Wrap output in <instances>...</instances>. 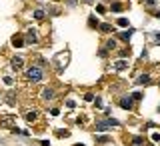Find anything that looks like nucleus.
Wrapping results in <instances>:
<instances>
[{
	"label": "nucleus",
	"instance_id": "obj_23",
	"mask_svg": "<svg viewBox=\"0 0 160 146\" xmlns=\"http://www.w3.org/2000/svg\"><path fill=\"white\" fill-rule=\"evenodd\" d=\"M154 40H156V42L160 44V32H156V34H154Z\"/></svg>",
	"mask_w": 160,
	"mask_h": 146
},
{
	"label": "nucleus",
	"instance_id": "obj_18",
	"mask_svg": "<svg viewBox=\"0 0 160 146\" xmlns=\"http://www.w3.org/2000/svg\"><path fill=\"white\" fill-rule=\"evenodd\" d=\"M4 84H6V86H12V78L6 76V78H4Z\"/></svg>",
	"mask_w": 160,
	"mask_h": 146
},
{
	"label": "nucleus",
	"instance_id": "obj_9",
	"mask_svg": "<svg viewBox=\"0 0 160 146\" xmlns=\"http://www.w3.org/2000/svg\"><path fill=\"white\" fill-rule=\"evenodd\" d=\"M12 44H14V46L18 48V46H22V44H24V40L20 38V36H14V38H12Z\"/></svg>",
	"mask_w": 160,
	"mask_h": 146
},
{
	"label": "nucleus",
	"instance_id": "obj_3",
	"mask_svg": "<svg viewBox=\"0 0 160 146\" xmlns=\"http://www.w3.org/2000/svg\"><path fill=\"white\" fill-rule=\"evenodd\" d=\"M36 40H38V36H36V30H28V32H26V42L34 44Z\"/></svg>",
	"mask_w": 160,
	"mask_h": 146
},
{
	"label": "nucleus",
	"instance_id": "obj_16",
	"mask_svg": "<svg viewBox=\"0 0 160 146\" xmlns=\"http://www.w3.org/2000/svg\"><path fill=\"white\" fill-rule=\"evenodd\" d=\"M26 118H28V120H36V112H34V110H32V112H28Z\"/></svg>",
	"mask_w": 160,
	"mask_h": 146
},
{
	"label": "nucleus",
	"instance_id": "obj_5",
	"mask_svg": "<svg viewBox=\"0 0 160 146\" xmlns=\"http://www.w3.org/2000/svg\"><path fill=\"white\" fill-rule=\"evenodd\" d=\"M42 98H44V100H52V98H54V90H52V88H46V90L42 92Z\"/></svg>",
	"mask_w": 160,
	"mask_h": 146
},
{
	"label": "nucleus",
	"instance_id": "obj_10",
	"mask_svg": "<svg viewBox=\"0 0 160 146\" xmlns=\"http://www.w3.org/2000/svg\"><path fill=\"white\" fill-rule=\"evenodd\" d=\"M132 32H134V30H132V28H128V30H124V32H122V38H124V40H130V36H132Z\"/></svg>",
	"mask_w": 160,
	"mask_h": 146
},
{
	"label": "nucleus",
	"instance_id": "obj_13",
	"mask_svg": "<svg viewBox=\"0 0 160 146\" xmlns=\"http://www.w3.org/2000/svg\"><path fill=\"white\" fill-rule=\"evenodd\" d=\"M112 10H114V12H120V10H122V4H120V2H114L112 4Z\"/></svg>",
	"mask_w": 160,
	"mask_h": 146
},
{
	"label": "nucleus",
	"instance_id": "obj_24",
	"mask_svg": "<svg viewBox=\"0 0 160 146\" xmlns=\"http://www.w3.org/2000/svg\"><path fill=\"white\" fill-rule=\"evenodd\" d=\"M156 18H160V10H158V12H156Z\"/></svg>",
	"mask_w": 160,
	"mask_h": 146
},
{
	"label": "nucleus",
	"instance_id": "obj_6",
	"mask_svg": "<svg viewBox=\"0 0 160 146\" xmlns=\"http://www.w3.org/2000/svg\"><path fill=\"white\" fill-rule=\"evenodd\" d=\"M124 68H128V62H126V60H118V62L114 64V70H124Z\"/></svg>",
	"mask_w": 160,
	"mask_h": 146
},
{
	"label": "nucleus",
	"instance_id": "obj_21",
	"mask_svg": "<svg viewBox=\"0 0 160 146\" xmlns=\"http://www.w3.org/2000/svg\"><path fill=\"white\" fill-rule=\"evenodd\" d=\"M96 140H98V142H108V136H98Z\"/></svg>",
	"mask_w": 160,
	"mask_h": 146
},
{
	"label": "nucleus",
	"instance_id": "obj_25",
	"mask_svg": "<svg viewBox=\"0 0 160 146\" xmlns=\"http://www.w3.org/2000/svg\"><path fill=\"white\" fill-rule=\"evenodd\" d=\"M84 2H92V0H84Z\"/></svg>",
	"mask_w": 160,
	"mask_h": 146
},
{
	"label": "nucleus",
	"instance_id": "obj_26",
	"mask_svg": "<svg viewBox=\"0 0 160 146\" xmlns=\"http://www.w3.org/2000/svg\"><path fill=\"white\" fill-rule=\"evenodd\" d=\"M76 146H84V144H76Z\"/></svg>",
	"mask_w": 160,
	"mask_h": 146
},
{
	"label": "nucleus",
	"instance_id": "obj_22",
	"mask_svg": "<svg viewBox=\"0 0 160 146\" xmlns=\"http://www.w3.org/2000/svg\"><path fill=\"white\" fill-rule=\"evenodd\" d=\"M144 2H146V6H154V4H156V0H144Z\"/></svg>",
	"mask_w": 160,
	"mask_h": 146
},
{
	"label": "nucleus",
	"instance_id": "obj_7",
	"mask_svg": "<svg viewBox=\"0 0 160 146\" xmlns=\"http://www.w3.org/2000/svg\"><path fill=\"white\" fill-rule=\"evenodd\" d=\"M148 82H150V76H148V74H140L138 80H136V84H148Z\"/></svg>",
	"mask_w": 160,
	"mask_h": 146
},
{
	"label": "nucleus",
	"instance_id": "obj_27",
	"mask_svg": "<svg viewBox=\"0 0 160 146\" xmlns=\"http://www.w3.org/2000/svg\"><path fill=\"white\" fill-rule=\"evenodd\" d=\"M158 110H160V108H158Z\"/></svg>",
	"mask_w": 160,
	"mask_h": 146
},
{
	"label": "nucleus",
	"instance_id": "obj_15",
	"mask_svg": "<svg viewBox=\"0 0 160 146\" xmlns=\"http://www.w3.org/2000/svg\"><path fill=\"white\" fill-rule=\"evenodd\" d=\"M106 48L108 50H114V48H116V42H114V40H108V42H106Z\"/></svg>",
	"mask_w": 160,
	"mask_h": 146
},
{
	"label": "nucleus",
	"instance_id": "obj_4",
	"mask_svg": "<svg viewBox=\"0 0 160 146\" xmlns=\"http://www.w3.org/2000/svg\"><path fill=\"white\" fill-rule=\"evenodd\" d=\"M120 106H122L124 110H130L132 108V98H122L120 100Z\"/></svg>",
	"mask_w": 160,
	"mask_h": 146
},
{
	"label": "nucleus",
	"instance_id": "obj_19",
	"mask_svg": "<svg viewBox=\"0 0 160 146\" xmlns=\"http://www.w3.org/2000/svg\"><path fill=\"white\" fill-rule=\"evenodd\" d=\"M84 100H88V102H92V100H94V94H86V96H84Z\"/></svg>",
	"mask_w": 160,
	"mask_h": 146
},
{
	"label": "nucleus",
	"instance_id": "obj_20",
	"mask_svg": "<svg viewBox=\"0 0 160 146\" xmlns=\"http://www.w3.org/2000/svg\"><path fill=\"white\" fill-rule=\"evenodd\" d=\"M152 140H154V142H158V140H160V134L154 132V134H152Z\"/></svg>",
	"mask_w": 160,
	"mask_h": 146
},
{
	"label": "nucleus",
	"instance_id": "obj_14",
	"mask_svg": "<svg viewBox=\"0 0 160 146\" xmlns=\"http://www.w3.org/2000/svg\"><path fill=\"white\" fill-rule=\"evenodd\" d=\"M34 18H36V20H42L44 18V12H42V10H36V12H34Z\"/></svg>",
	"mask_w": 160,
	"mask_h": 146
},
{
	"label": "nucleus",
	"instance_id": "obj_12",
	"mask_svg": "<svg viewBox=\"0 0 160 146\" xmlns=\"http://www.w3.org/2000/svg\"><path fill=\"white\" fill-rule=\"evenodd\" d=\"M100 30H102V32H110L112 26H110V24H100Z\"/></svg>",
	"mask_w": 160,
	"mask_h": 146
},
{
	"label": "nucleus",
	"instance_id": "obj_2",
	"mask_svg": "<svg viewBox=\"0 0 160 146\" xmlns=\"http://www.w3.org/2000/svg\"><path fill=\"white\" fill-rule=\"evenodd\" d=\"M112 126H114V128L120 126V122H118V120H114V118H108V120H102V122H98V124H96V130L104 132V130H110Z\"/></svg>",
	"mask_w": 160,
	"mask_h": 146
},
{
	"label": "nucleus",
	"instance_id": "obj_11",
	"mask_svg": "<svg viewBox=\"0 0 160 146\" xmlns=\"http://www.w3.org/2000/svg\"><path fill=\"white\" fill-rule=\"evenodd\" d=\"M118 26L126 28V26H128V20H126V18H118Z\"/></svg>",
	"mask_w": 160,
	"mask_h": 146
},
{
	"label": "nucleus",
	"instance_id": "obj_17",
	"mask_svg": "<svg viewBox=\"0 0 160 146\" xmlns=\"http://www.w3.org/2000/svg\"><path fill=\"white\" fill-rule=\"evenodd\" d=\"M130 96H132L134 100H140V98H142V94H140V92H132V94H130Z\"/></svg>",
	"mask_w": 160,
	"mask_h": 146
},
{
	"label": "nucleus",
	"instance_id": "obj_8",
	"mask_svg": "<svg viewBox=\"0 0 160 146\" xmlns=\"http://www.w3.org/2000/svg\"><path fill=\"white\" fill-rule=\"evenodd\" d=\"M12 68H14V70L22 68V58H14V60H12Z\"/></svg>",
	"mask_w": 160,
	"mask_h": 146
},
{
	"label": "nucleus",
	"instance_id": "obj_1",
	"mask_svg": "<svg viewBox=\"0 0 160 146\" xmlns=\"http://www.w3.org/2000/svg\"><path fill=\"white\" fill-rule=\"evenodd\" d=\"M26 76H28V80H32V82H40V80L44 78V74H42V68L32 66V68H28Z\"/></svg>",
	"mask_w": 160,
	"mask_h": 146
}]
</instances>
